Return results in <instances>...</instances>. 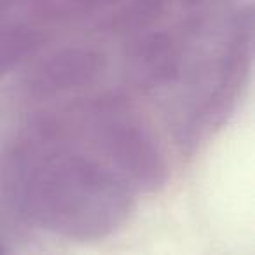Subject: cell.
Listing matches in <instances>:
<instances>
[{"mask_svg": "<svg viewBox=\"0 0 255 255\" xmlns=\"http://www.w3.org/2000/svg\"><path fill=\"white\" fill-rule=\"evenodd\" d=\"M19 9L33 12L40 18H60L65 14H74L77 11H89L93 7H100L109 0H14Z\"/></svg>", "mask_w": 255, "mask_h": 255, "instance_id": "cell-6", "label": "cell"}, {"mask_svg": "<svg viewBox=\"0 0 255 255\" xmlns=\"http://www.w3.org/2000/svg\"><path fill=\"white\" fill-rule=\"evenodd\" d=\"M40 42L39 30L26 25H11L0 30V74L12 68Z\"/></svg>", "mask_w": 255, "mask_h": 255, "instance_id": "cell-5", "label": "cell"}, {"mask_svg": "<svg viewBox=\"0 0 255 255\" xmlns=\"http://www.w3.org/2000/svg\"><path fill=\"white\" fill-rule=\"evenodd\" d=\"M102 65L103 56L86 47L58 51L33 68L28 77V89L39 96L72 91L95 81Z\"/></svg>", "mask_w": 255, "mask_h": 255, "instance_id": "cell-3", "label": "cell"}, {"mask_svg": "<svg viewBox=\"0 0 255 255\" xmlns=\"http://www.w3.org/2000/svg\"><path fill=\"white\" fill-rule=\"evenodd\" d=\"M4 171L18 206L58 233L91 238L110 231L128 212L126 196L109 171L61 149H19Z\"/></svg>", "mask_w": 255, "mask_h": 255, "instance_id": "cell-1", "label": "cell"}, {"mask_svg": "<svg viewBox=\"0 0 255 255\" xmlns=\"http://www.w3.org/2000/svg\"><path fill=\"white\" fill-rule=\"evenodd\" d=\"M93 119L100 145L124 173L145 187H159L166 180V164L156 142L121 103H100Z\"/></svg>", "mask_w": 255, "mask_h": 255, "instance_id": "cell-2", "label": "cell"}, {"mask_svg": "<svg viewBox=\"0 0 255 255\" xmlns=\"http://www.w3.org/2000/svg\"><path fill=\"white\" fill-rule=\"evenodd\" d=\"M135 75L140 81L159 84L168 81L178 70V53L166 35L149 37L135 51L131 58Z\"/></svg>", "mask_w": 255, "mask_h": 255, "instance_id": "cell-4", "label": "cell"}]
</instances>
